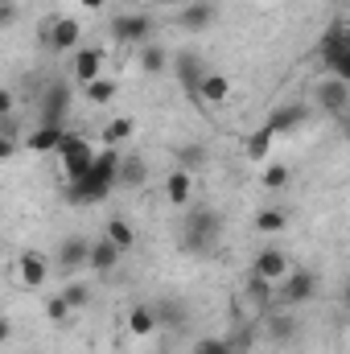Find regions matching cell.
I'll use <instances>...</instances> for the list:
<instances>
[{"mask_svg":"<svg viewBox=\"0 0 350 354\" xmlns=\"http://www.w3.org/2000/svg\"><path fill=\"white\" fill-rule=\"evenodd\" d=\"M322 292V276L313 268H288L280 280H276V309H297V305H309L317 301Z\"/></svg>","mask_w":350,"mask_h":354,"instance_id":"7a4b0ae2","label":"cell"},{"mask_svg":"<svg viewBox=\"0 0 350 354\" xmlns=\"http://www.w3.org/2000/svg\"><path fill=\"white\" fill-rule=\"evenodd\" d=\"M317 58H322V66H326L334 79H350V33H347L342 21H334V25L322 33Z\"/></svg>","mask_w":350,"mask_h":354,"instance_id":"3957f363","label":"cell"},{"mask_svg":"<svg viewBox=\"0 0 350 354\" xmlns=\"http://www.w3.org/2000/svg\"><path fill=\"white\" fill-rule=\"evenodd\" d=\"M206 161H210V149H206L202 140H185V145H177V169L198 174V169H206Z\"/></svg>","mask_w":350,"mask_h":354,"instance_id":"484cf974","label":"cell"},{"mask_svg":"<svg viewBox=\"0 0 350 354\" xmlns=\"http://www.w3.org/2000/svg\"><path fill=\"white\" fill-rule=\"evenodd\" d=\"M62 136H66V128H62V124H37V128H33L21 145H25L29 153H58Z\"/></svg>","mask_w":350,"mask_h":354,"instance_id":"44dd1931","label":"cell"},{"mask_svg":"<svg viewBox=\"0 0 350 354\" xmlns=\"http://www.w3.org/2000/svg\"><path fill=\"white\" fill-rule=\"evenodd\" d=\"M46 317H50V322H66V317H71V305L62 301V292L46 301Z\"/></svg>","mask_w":350,"mask_h":354,"instance_id":"74e56055","label":"cell"},{"mask_svg":"<svg viewBox=\"0 0 350 354\" xmlns=\"http://www.w3.org/2000/svg\"><path fill=\"white\" fill-rule=\"evenodd\" d=\"M297 334H301V322H297L293 309H268V313H264V326H260L264 342H272V346H293Z\"/></svg>","mask_w":350,"mask_h":354,"instance_id":"ba28073f","label":"cell"},{"mask_svg":"<svg viewBox=\"0 0 350 354\" xmlns=\"http://www.w3.org/2000/svg\"><path fill=\"white\" fill-rule=\"evenodd\" d=\"M272 140H276V136H272V132H268V128H260V132H256V136H248V157H252V161H260L264 153H268V149H272Z\"/></svg>","mask_w":350,"mask_h":354,"instance_id":"e575fe53","label":"cell"},{"mask_svg":"<svg viewBox=\"0 0 350 354\" xmlns=\"http://www.w3.org/2000/svg\"><path fill=\"white\" fill-rule=\"evenodd\" d=\"M128 334L132 338H153L157 334V313H153L149 301H140V305L128 309Z\"/></svg>","mask_w":350,"mask_h":354,"instance_id":"cb8c5ba5","label":"cell"},{"mask_svg":"<svg viewBox=\"0 0 350 354\" xmlns=\"http://www.w3.org/2000/svg\"><path fill=\"white\" fill-rule=\"evenodd\" d=\"M71 83L62 79V75H54L46 91H42V99H37V111H42V120L37 124H66V115H71Z\"/></svg>","mask_w":350,"mask_h":354,"instance_id":"5b68a950","label":"cell"},{"mask_svg":"<svg viewBox=\"0 0 350 354\" xmlns=\"http://www.w3.org/2000/svg\"><path fill=\"white\" fill-rule=\"evenodd\" d=\"M136 66H140L145 75L161 79V75L169 71V50H165L161 41H145V46H136Z\"/></svg>","mask_w":350,"mask_h":354,"instance_id":"ffe728a7","label":"cell"},{"mask_svg":"<svg viewBox=\"0 0 350 354\" xmlns=\"http://www.w3.org/2000/svg\"><path fill=\"white\" fill-rule=\"evenodd\" d=\"M0 136H12V140H21V120H17V111L0 115Z\"/></svg>","mask_w":350,"mask_h":354,"instance_id":"ab89813d","label":"cell"},{"mask_svg":"<svg viewBox=\"0 0 350 354\" xmlns=\"http://www.w3.org/2000/svg\"><path fill=\"white\" fill-rule=\"evenodd\" d=\"M17 149H21V140H12V136H0V161L17 157Z\"/></svg>","mask_w":350,"mask_h":354,"instance_id":"60d3db41","label":"cell"},{"mask_svg":"<svg viewBox=\"0 0 350 354\" xmlns=\"http://www.w3.org/2000/svg\"><path fill=\"white\" fill-rule=\"evenodd\" d=\"M165 198H169V206H190V198H194V174H185V169H174V174L165 177Z\"/></svg>","mask_w":350,"mask_h":354,"instance_id":"d4e9b609","label":"cell"},{"mask_svg":"<svg viewBox=\"0 0 350 354\" xmlns=\"http://www.w3.org/2000/svg\"><path fill=\"white\" fill-rule=\"evenodd\" d=\"M87 248H91L87 235H66V239L58 243V256H54L58 272H66V276H75V272H87Z\"/></svg>","mask_w":350,"mask_h":354,"instance_id":"5bb4252c","label":"cell"},{"mask_svg":"<svg viewBox=\"0 0 350 354\" xmlns=\"http://www.w3.org/2000/svg\"><path fill=\"white\" fill-rule=\"evenodd\" d=\"M194 354H231V346H227V338L206 334V338H198V342H194Z\"/></svg>","mask_w":350,"mask_h":354,"instance_id":"d590c367","label":"cell"},{"mask_svg":"<svg viewBox=\"0 0 350 354\" xmlns=\"http://www.w3.org/2000/svg\"><path fill=\"white\" fill-rule=\"evenodd\" d=\"M103 239H107V243H116L120 252H132V248H136V231H132V223H128V218H107Z\"/></svg>","mask_w":350,"mask_h":354,"instance_id":"f546056e","label":"cell"},{"mask_svg":"<svg viewBox=\"0 0 350 354\" xmlns=\"http://www.w3.org/2000/svg\"><path fill=\"white\" fill-rule=\"evenodd\" d=\"M83 95H87V103H95V107H107V103H116L120 99V79H91L87 87H83Z\"/></svg>","mask_w":350,"mask_h":354,"instance_id":"f1b7e54d","label":"cell"},{"mask_svg":"<svg viewBox=\"0 0 350 354\" xmlns=\"http://www.w3.org/2000/svg\"><path fill=\"white\" fill-rule=\"evenodd\" d=\"M42 41H46V50H54V54H75L79 41H83V25H79L75 17H50V21L42 25Z\"/></svg>","mask_w":350,"mask_h":354,"instance_id":"52a82bcc","label":"cell"},{"mask_svg":"<svg viewBox=\"0 0 350 354\" xmlns=\"http://www.w3.org/2000/svg\"><path fill=\"white\" fill-rule=\"evenodd\" d=\"M149 181V161L140 153H120V165H116V189H140Z\"/></svg>","mask_w":350,"mask_h":354,"instance_id":"2e32d148","label":"cell"},{"mask_svg":"<svg viewBox=\"0 0 350 354\" xmlns=\"http://www.w3.org/2000/svg\"><path fill=\"white\" fill-rule=\"evenodd\" d=\"M120 248L116 243H107V239H91L87 248V272H95V276H111L116 268H120Z\"/></svg>","mask_w":350,"mask_h":354,"instance_id":"e0dca14e","label":"cell"},{"mask_svg":"<svg viewBox=\"0 0 350 354\" xmlns=\"http://www.w3.org/2000/svg\"><path fill=\"white\" fill-rule=\"evenodd\" d=\"M91 157H95V149H91L83 136H62V145H58V161H62V174L66 181H75V177H83L91 169Z\"/></svg>","mask_w":350,"mask_h":354,"instance_id":"9c48e42d","label":"cell"},{"mask_svg":"<svg viewBox=\"0 0 350 354\" xmlns=\"http://www.w3.org/2000/svg\"><path fill=\"white\" fill-rule=\"evenodd\" d=\"M103 62H107V50L103 46H79L75 50V62H71V79H79L87 87L91 79L103 75Z\"/></svg>","mask_w":350,"mask_h":354,"instance_id":"9a60e30c","label":"cell"},{"mask_svg":"<svg viewBox=\"0 0 350 354\" xmlns=\"http://www.w3.org/2000/svg\"><path fill=\"white\" fill-rule=\"evenodd\" d=\"M313 103H317V111L322 115H330V120H347L350 111V83L347 79H317V87H313Z\"/></svg>","mask_w":350,"mask_h":354,"instance_id":"8992f818","label":"cell"},{"mask_svg":"<svg viewBox=\"0 0 350 354\" xmlns=\"http://www.w3.org/2000/svg\"><path fill=\"white\" fill-rule=\"evenodd\" d=\"M8 111H17V95L8 87H0V115H8Z\"/></svg>","mask_w":350,"mask_h":354,"instance_id":"b9f144b4","label":"cell"},{"mask_svg":"<svg viewBox=\"0 0 350 354\" xmlns=\"http://www.w3.org/2000/svg\"><path fill=\"white\" fill-rule=\"evenodd\" d=\"M227 338V346H231V354H248L252 346H256V338H260V330L252 326V322H239L231 334H223Z\"/></svg>","mask_w":350,"mask_h":354,"instance_id":"1f68e13d","label":"cell"},{"mask_svg":"<svg viewBox=\"0 0 350 354\" xmlns=\"http://www.w3.org/2000/svg\"><path fill=\"white\" fill-rule=\"evenodd\" d=\"M91 297H95V288H91L87 280H66V288H62V301L71 305V313H79V309H87L91 305Z\"/></svg>","mask_w":350,"mask_h":354,"instance_id":"d6a6232c","label":"cell"},{"mask_svg":"<svg viewBox=\"0 0 350 354\" xmlns=\"http://www.w3.org/2000/svg\"><path fill=\"white\" fill-rule=\"evenodd\" d=\"M21 21V0H0V29Z\"/></svg>","mask_w":350,"mask_h":354,"instance_id":"f35d334b","label":"cell"},{"mask_svg":"<svg viewBox=\"0 0 350 354\" xmlns=\"http://www.w3.org/2000/svg\"><path fill=\"white\" fill-rule=\"evenodd\" d=\"M153 313H157V330L165 326V330H181V326H190V309H185V301H177V297H161V301H153Z\"/></svg>","mask_w":350,"mask_h":354,"instance_id":"7402d4cb","label":"cell"},{"mask_svg":"<svg viewBox=\"0 0 350 354\" xmlns=\"http://www.w3.org/2000/svg\"><path fill=\"white\" fill-rule=\"evenodd\" d=\"M256 231L260 235H284L288 231V210L284 206H264L256 214Z\"/></svg>","mask_w":350,"mask_h":354,"instance_id":"4dcf8cb0","label":"cell"},{"mask_svg":"<svg viewBox=\"0 0 350 354\" xmlns=\"http://www.w3.org/2000/svg\"><path fill=\"white\" fill-rule=\"evenodd\" d=\"M305 120H309V107H305V103H284V107H276V111L268 115V124H264V128H268L272 136H284V132L301 128Z\"/></svg>","mask_w":350,"mask_h":354,"instance_id":"d6986e66","label":"cell"},{"mask_svg":"<svg viewBox=\"0 0 350 354\" xmlns=\"http://www.w3.org/2000/svg\"><path fill=\"white\" fill-rule=\"evenodd\" d=\"M223 227H227V218L214 206H185V218H181V231H177V248L185 256H210L214 243L223 239Z\"/></svg>","mask_w":350,"mask_h":354,"instance_id":"6da1fadb","label":"cell"},{"mask_svg":"<svg viewBox=\"0 0 350 354\" xmlns=\"http://www.w3.org/2000/svg\"><path fill=\"white\" fill-rule=\"evenodd\" d=\"M288 268H293V260H288L280 248H264L260 256L252 260V272H256V276H264V280H272V284H276Z\"/></svg>","mask_w":350,"mask_h":354,"instance_id":"603a6c76","label":"cell"},{"mask_svg":"<svg viewBox=\"0 0 350 354\" xmlns=\"http://www.w3.org/2000/svg\"><path fill=\"white\" fill-rule=\"evenodd\" d=\"M107 33H111L116 46H132L136 50V46L153 41L157 25H153V12H116L111 25H107Z\"/></svg>","mask_w":350,"mask_h":354,"instance_id":"277c9868","label":"cell"},{"mask_svg":"<svg viewBox=\"0 0 350 354\" xmlns=\"http://www.w3.org/2000/svg\"><path fill=\"white\" fill-rule=\"evenodd\" d=\"M128 136H132V120H128V115H116V120L103 124V145H107V149H120Z\"/></svg>","mask_w":350,"mask_h":354,"instance_id":"836d02e7","label":"cell"},{"mask_svg":"<svg viewBox=\"0 0 350 354\" xmlns=\"http://www.w3.org/2000/svg\"><path fill=\"white\" fill-rule=\"evenodd\" d=\"M169 71L177 75V83L190 91V95H198V83H202V79L210 75V66H206V62H202V58H198L194 50H181L177 58H169Z\"/></svg>","mask_w":350,"mask_h":354,"instance_id":"4fadbf2b","label":"cell"},{"mask_svg":"<svg viewBox=\"0 0 350 354\" xmlns=\"http://www.w3.org/2000/svg\"><path fill=\"white\" fill-rule=\"evenodd\" d=\"M219 21V4L214 0H190V4H181L174 17L177 29H185V33H202V29H210Z\"/></svg>","mask_w":350,"mask_h":354,"instance_id":"30bf717a","label":"cell"},{"mask_svg":"<svg viewBox=\"0 0 350 354\" xmlns=\"http://www.w3.org/2000/svg\"><path fill=\"white\" fill-rule=\"evenodd\" d=\"M107 198H111V185H107V181H95L91 174L66 181V202H71V206H99V202H107Z\"/></svg>","mask_w":350,"mask_h":354,"instance_id":"7c38bea8","label":"cell"},{"mask_svg":"<svg viewBox=\"0 0 350 354\" xmlns=\"http://www.w3.org/2000/svg\"><path fill=\"white\" fill-rule=\"evenodd\" d=\"M243 297H248V305L256 309V313H268V309H276V284L272 280H264L256 272H248V280H243Z\"/></svg>","mask_w":350,"mask_h":354,"instance_id":"ac0fdd59","label":"cell"},{"mask_svg":"<svg viewBox=\"0 0 350 354\" xmlns=\"http://www.w3.org/2000/svg\"><path fill=\"white\" fill-rule=\"evenodd\" d=\"M116 165H120V149H95V157H91V169L87 174L95 177V181H116ZM116 189V185H111Z\"/></svg>","mask_w":350,"mask_h":354,"instance_id":"4316f807","label":"cell"},{"mask_svg":"<svg viewBox=\"0 0 350 354\" xmlns=\"http://www.w3.org/2000/svg\"><path fill=\"white\" fill-rule=\"evenodd\" d=\"M288 165H268V174H264V185H268V189H284V185H288Z\"/></svg>","mask_w":350,"mask_h":354,"instance_id":"8d00e7d4","label":"cell"},{"mask_svg":"<svg viewBox=\"0 0 350 354\" xmlns=\"http://www.w3.org/2000/svg\"><path fill=\"white\" fill-rule=\"evenodd\" d=\"M153 4H161V8H181V4H190V0H153Z\"/></svg>","mask_w":350,"mask_h":354,"instance_id":"ee69618b","label":"cell"},{"mask_svg":"<svg viewBox=\"0 0 350 354\" xmlns=\"http://www.w3.org/2000/svg\"><path fill=\"white\" fill-rule=\"evenodd\" d=\"M8 342H12V322L0 317V346H8Z\"/></svg>","mask_w":350,"mask_h":354,"instance_id":"7bdbcfd3","label":"cell"},{"mask_svg":"<svg viewBox=\"0 0 350 354\" xmlns=\"http://www.w3.org/2000/svg\"><path fill=\"white\" fill-rule=\"evenodd\" d=\"M227 95H231V79L219 75V71H210V75L198 83V95H194V99H198V103H223Z\"/></svg>","mask_w":350,"mask_h":354,"instance_id":"83f0119b","label":"cell"},{"mask_svg":"<svg viewBox=\"0 0 350 354\" xmlns=\"http://www.w3.org/2000/svg\"><path fill=\"white\" fill-rule=\"evenodd\" d=\"M103 4H107V0H83V8H87V12H99Z\"/></svg>","mask_w":350,"mask_h":354,"instance_id":"f6af8a7d","label":"cell"},{"mask_svg":"<svg viewBox=\"0 0 350 354\" xmlns=\"http://www.w3.org/2000/svg\"><path fill=\"white\" fill-rule=\"evenodd\" d=\"M12 280H17L21 288H42V284L50 280V260H46L42 252H21L17 264H12Z\"/></svg>","mask_w":350,"mask_h":354,"instance_id":"8fae6325","label":"cell"}]
</instances>
